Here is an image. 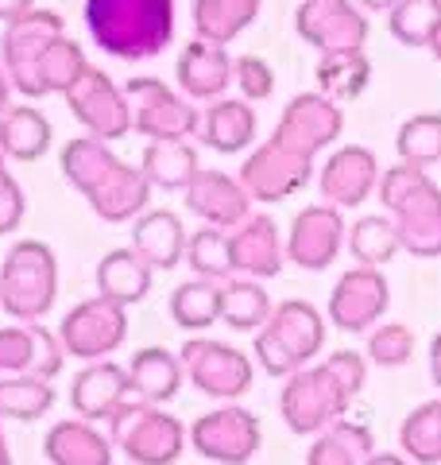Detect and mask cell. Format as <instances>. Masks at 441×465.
Here are the masks:
<instances>
[{
  "instance_id": "obj_20",
  "label": "cell",
  "mask_w": 441,
  "mask_h": 465,
  "mask_svg": "<svg viewBox=\"0 0 441 465\" xmlns=\"http://www.w3.org/2000/svg\"><path fill=\"white\" fill-rule=\"evenodd\" d=\"M186 206L194 217H201L205 225H217V229H237L248 213H252V198L240 186L237 174H225V171H198L194 183L186 186Z\"/></svg>"
},
{
  "instance_id": "obj_41",
  "label": "cell",
  "mask_w": 441,
  "mask_h": 465,
  "mask_svg": "<svg viewBox=\"0 0 441 465\" xmlns=\"http://www.w3.org/2000/svg\"><path fill=\"white\" fill-rule=\"evenodd\" d=\"M395 152L403 163L434 167L441 163V113H415L395 133Z\"/></svg>"
},
{
  "instance_id": "obj_27",
  "label": "cell",
  "mask_w": 441,
  "mask_h": 465,
  "mask_svg": "<svg viewBox=\"0 0 441 465\" xmlns=\"http://www.w3.org/2000/svg\"><path fill=\"white\" fill-rule=\"evenodd\" d=\"M201 140L205 148L220 155H237L252 148L256 140V109L244 97H217L201 113Z\"/></svg>"
},
{
  "instance_id": "obj_38",
  "label": "cell",
  "mask_w": 441,
  "mask_h": 465,
  "mask_svg": "<svg viewBox=\"0 0 441 465\" xmlns=\"http://www.w3.org/2000/svg\"><path fill=\"white\" fill-rule=\"evenodd\" d=\"M348 252L360 268H384L387 260L403 252L395 222L387 213H364L360 222L348 225Z\"/></svg>"
},
{
  "instance_id": "obj_8",
  "label": "cell",
  "mask_w": 441,
  "mask_h": 465,
  "mask_svg": "<svg viewBox=\"0 0 441 465\" xmlns=\"http://www.w3.org/2000/svg\"><path fill=\"white\" fill-rule=\"evenodd\" d=\"M179 361H182V372L190 376V384L210 400L232 403L252 388V357L229 341L194 333V338H186V345L179 349Z\"/></svg>"
},
{
  "instance_id": "obj_47",
  "label": "cell",
  "mask_w": 441,
  "mask_h": 465,
  "mask_svg": "<svg viewBox=\"0 0 441 465\" xmlns=\"http://www.w3.org/2000/svg\"><path fill=\"white\" fill-rule=\"evenodd\" d=\"M32 365V322L0 326V372H27Z\"/></svg>"
},
{
  "instance_id": "obj_4",
  "label": "cell",
  "mask_w": 441,
  "mask_h": 465,
  "mask_svg": "<svg viewBox=\"0 0 441 465\" xmlns=\"http://www.w3.org/2000/svg\"><path fill=\"white\" fill-rule=\"evenodd\" d=\"M109 439L132 465H174L186 450V427L167 407L128 396L109 415Z\"/></svg>"
},
{
  "instance_id": "obj_19",
  "label": "cell",
  "mask_w": 441,
  "mask_h": 465,
  "mask_svg": "<svg viewBox=\"0 0 441 465\" xmlns=\"http://www.w3.org/2000/svg\"><path fill=\"white\" fill-rule=\"evenodd\" d=\"M229 252H232V275L275 280L283 272L287 244H283V232H279L275 217L248 213L237 229H229Z\"/></svg>"
},
{
  "instance_id": "obj_53",
  "label": "cell",
  "mask_w": 441,
  "mask_h": 465,
  "mask_svg": "<svg viewBox=\"0 0 441 465\" xmlns=\"http://www.w3.org/2000/svg\"><path fill=\"white\" fill-rule=\"evenodd\" d=\"M357 5H360L364 12H391L395 0H357Z\"/></svg>"
},
{
  "instance_id": "obj_28",
  "label": "cell",
  "mask_w": 441,
  "mask_h": 465,
  "mask_svg": "<svg viewBox=\"0 0 441 465\" xmlns=\"http://www.w3.org/2000/svg\"><path fill=\"white\" fill-rule=\"evenodd\" d=\"M93 280H97V295L121 302V307H136V302L147 299V291H152L155 268L128 244V249H113L97 260Z\"/></svg>"
},
{
  "instance_id": "obj_46",
  "label": "cell",
  "mask_w": 441,
  "mask_h": 465,
  "mask_svg": "<svg viewBox=\"0 0 441 465\" xmlns=\"http://www.w3.org/2000/svg\"><path fill=\"white\" fill-rule=\"evenodd\" d=\"M24 213H27L24 186L12 179L8 159H5V152H0V237H5V232H16L24 225Z\"/></svg>"
},
{
  "instance_id": "obj_34",
  "label": "cell",
  "mask_w": 441,
  "mask_h": 465,
  "mask_svg": "<svg viewBox=\"0 0 441 465\" xmlns=\"http://www.w3.org/2000/svg\"><path fill=\"white\" fill-rule=\"evenodd\" d=\"M318 94L329 101H357L368 85H372V58L364 51H345V54H321L318 58Z\"/></svg>"
},
{
  "instance_id": "obj_5",
  "label": "cell",
  "mask_w": 441,
  "mask_h": 465,
  "mask_svg": "<svg viewBox=\"0 0 441 465\" xmlns=\"http://www.w3.org/2000/svg\"><path fill=\"white\" fill-rule=\"evenodd\" d=\"M352 400L357 396H352V391L333 376V369L321 361V365H306V369L287 376L283 391H279V415H283V423L294 434L314 439L318 430H326L329 423L348 415Z\"/></svg>"
},
{
  "instance_id": "obj_14",
  "label": "cell",
  "mask_w": 441,
  "mask_h": 465,
  "mask_svg": "<svg viewBox=\"0 0 441 465\" xmlns=\"http://www.w3.org/2000/svg\"><path fill=\"white\" fill-rule=\"evenodd\" d=\"M391 307V283L384 268H348L329 291V322L341 333H368Z\"/></svg>"
},
{
  "instance_id": "obj_12",
  "label": "cell",
  "mask_w": 441,
  "mask_h": 465,
  "mask_svg": "<svg viewBox=\"0 0 441 465\" xmlns=\"http://www.w3.org/2000/svg\"><path fill=\"white\" fill-rule=\"evenodd\" d=\"M66 105L74 113L85 133L97 140H124L132 133V109L124 97V85H116L105 70H97L93 63L82 70V78L63 94Z\"/></svg>"
},
{
  "instance_id": "obj_30",
  "label": "cell",
  "mask_w": 441,
  "mask_h": 465,
  "mask_svg": "<svg viewBox=\"0 0 441 465\" xmlns=\"http://www.w3.org/2000/svg\"><path fill=\"white\" fill-rule=\"evenodd\" d=\"M372 454H376V442L368 423L345 415L314 434L310 450H306V465H364Z\"/></svg>"
},
{
  "instance_id": "obj_24",
  "label": "cell",
  "mask_w": 441,
  "mask_h": 465,
  "mask_svg": "<svg viewBox=\"0 0 441 465\" xmlns=\"http://www.w3.org/2000/svg\"><path fill=\"white\" fill-rule=\"evenodd\" d=\"M186 225L174 210H143L132 222V249H136L155 272H171L186 256Z\"/></svg>"
},
{
  "instance_id": "obj_16",
  "label": "cell",
  "mask_w": 441,
  "mask_h": 465,
  "mask_svg": "<svg viewBox=\"0 0 441 465\" xmlns=\"http://www.w3.org/2000/svg\"><path fill=\"white\" fill-rule=\"evenodd\" d=\"M237 179L252 202L275 206V202H283V198H294L314 179V159L287 152V148H279V143L268 140V143H260V148H252V155L240 163Z\"/></svg>"
},
{
  "instance_id": "obj_29",
  "label": "cell",
  "mask_w": 441,
  "mask_h": 465,
  "mask_svg": "<svg viewBox=\"0 0 441 465\" xmlns=\"http://www.w3.org/2000/svg\"><path fill=\"white\" fill-rule=\"evenodd\" d=\"M263 0H194V39L229 47L260 20Z\"/></svg>"
},
{
  "instance_id": "obj_52",
  "label": "cell",
  "mask_w": 441,
  "mask_h": 465,
  "mask_svg": "<svg viewBox=\"0 0 441 465\" xmlns=\"http://www.w3.org/2000/svg\"><path fill=\"white\" fill-rule=\"evenodd\" d=\"M364 465H415V461H407L403 454H391V450H384V454H372Z\"/></svg>"
},
{
  "instance_id": "obj_1",
  "label": "cell",
  "mask_w": 441,
  "mask_h": 465,
  "mask_svg": "<svg viewBox=\"0 0 441 465\" xmlns=\"http://www.w3.org/2000/svg\"><path fill=\"white\" fill-rule=\"evenodd\" d=\"M85 32L121 63L159 58L174 43V0H85Z\"/></svg>"
},
{
  "instance_id": "obj_40",
  "label": "cell",
  "mask_w": 441,
  "mask_h": 465,
  "mask_svg": "<svg viewBox=\"0 0 441 465\" xmlns=\"http://www.w3.org/2000/svg\"><path fill=\"white\" fill-rule=\"evenodd\" d=\"M186 264L201 280H217L225 283L232 275V252H229V229H217V225H201L186 237Z\"/></svg>"
},
{
  "instance_id": "obj_44",
  "label": "cell",
  "mask_w": 441,
  "mask_h": 465,
  "mask_svg": "<svg viewBox=\"0 0 441 465\" xmlns=\"http://www.w3.org/2000/svg\"><path fill=\"white\" fill-rule=\"evenodd\" d=\"M232 82L240 85V97L244 101H268L275 94V70L268 58H260V54H240V58H232Z\"/></svg>"
},
{
  "instance_id": "obj_23",
  "label": "cell",
  "mask_w": 441,
  "mask_h": 465,
  "mask_svg": "<svg viewBox=\"0 0 441 465\" xmlns=\"http://www.w3.org/2000/svg\"><path fill=\"white\" fill-rule=\"evenodd\" d=\"M132 396L128 369L116 365L113 357L105 361H85L82 372L70 381V407L78 419H109L116 407Z\"/></svg>"
},
{
  "instance_id": "obj_2",
  "label": "cell",
  "mask_w": 441,
  "mask_h": 465,
  "mask_svg": "<svg viewBox=\"0 0 441 465\" xmlns=\"http://www.w3.org/2000/svg\"><path fill=\"white\" fill-rule=\"evenodd\" d=\"M379 202L395 222L403 252L418 260L441 256V186L418 163H395L379 174Z\"/></svg>"
},
{
  "instance_id": "obj_37",
  "label": "cell",
  "mask_w": 441,
  "mask_h": 465,
  "mask_svg": "<svg viewBox=\"0 0 441 465\" xmlns=\"http://www.w3.org/2000/svg\"><path fill=\"white\" fill-rule=\"evenodd\" d=\"M171 318L174 326H182L186 333H201L213 322H220V283L217 280H186L171 291Z\"/></svg>"
},
{
  "instance_id": "obj_49",
  "label": "cell",
  "mask_w": 441,
  "mask_h": 465,
  "mask_svg": "<svg viewBox=\"0 0 441 465\" xmlns=\"http://www.w3.org/2000/svg\"><path fill=\"white\" fill-rule=\"evenodd\" d=\"M35 0H0V24H12L16 16H24V12H32Z\"/></svg>"
},
{
  "instance_id": "obj_3",
  "label": "cell",
  "mask_w": 441,
  "mask_h": 465,
  "mask_svg": "<svg viewBox=\"0 0 441 465\" xmlns=\"http://www.w3.org/2000/svg\"><path fill=\"white\" fill-rule=\"evenodd\" d=\"M58 299V256L47 241L24 237L0 264V307L16 322H39Z\"/></svg>"
},
{
  "instance_id": "obj_32",
  "label": "cell",
  "mask_w": 441,
  "mask_h": 465,
  "mask_svg": "<svg viewBox=\"0 0 441 465\" xmlns=\"http://www.w3.org/2000/svg\"><path fill=\"white\" fill-rule=\"evenodd\" d=\"M140 171L147 174V183L155 191H186L194 183V174L201 171V163L190 140H147Z\"/></svg>"
},
{
  "instance_id": "obj_7",
  "label": "cell",
  "mask_w": 441,
  "mask_h": 465,
  "mask_svg": "<svg viewBox=\"0 0 441 465\" xmlns=\"http://www.w3.org/2000/svg\"><path fill=\"white\" fill-rule=\"evenodd\" d=\"M186 442L198 458L217 465H248L263 446L260 419L240 403H220L213 411L198 415L186 430Z\"/></svg>"
},
{
  "instance_id": "obj_11",
  "label": "cell",
  "mask_w": 441,
  "mask_h": 465,
  "mask_svg": "<svg viewBox=\"0 0 441 465\" xmlns=\"http://www.w3.org/2000/svg\"><path fill=\"white\" fill-rule=\"evenodd\" d=\"M63 35H66L63 16H58L54 8H39V5L32 12H24V16H16L12 24H5V35H0V63H5L8 78H12V90L32 101L39 58Z\"/></svg>"
},
{
  "instance_id": "obj_17",
  "label": "cell",
  "mask_w": 441,
  "mask_h": 465,
  "mask_svg": "<svg viewBox=\"0 0 441 465\" xmlns=\"http://www.w3.org/2000/svg\"><path fill=\"white\" fill-rule=\"evenodd\" d=\"M379 174L384 167H379L376 152H368L364 143H345L326 159L318 174V191L337 210H357L379 191Z\"/></svg>"
},
{
  "instance_id": "obj_13",
  "label": "cell",
  "mask_w": 441,
  "mask_h": 465,
  "mask_svg": "<svg viewBox=\"0 0 441 465\" xmlns=\"http://www.w3.org/2000/svg\"><path fill=\"white\" fill-rule=\"evenodd\" d=\"M294 32L318 54L364 51L368 16L357 0H302L294 8Z\"/></svg>"
},
{
  "instance_id": "obj_36",
  "label": "cell",
  "mask_w": 441,
  "mask_h": 465,
  "mask_svg": "<svg viewBox=\"0 0 441 465\" xmlns=\"http://www.w3.org/2000/svg\"><path fill=\"white\" fill-rule=\"evenodd\" d=\"M399 450L415 465L441 461V396L422 400L415 411H407V419L399 423Z\"/></svg>"
},
{
  "instance_id": "obj_25",
  "label": "cell",
  "mask_w": 441,
  "mask_h": 465,
  "mask_svg": "<svg viewBox=\"0 0 441 465\" xmlns=\"http://www.w3.org/2000/svg\"><path fill=\"white\" fill-rule=\"evenodd\" d=\"M43 454L51 465H113V439L90 419H58L43 434Z\"/></svg>"
},
{
  "instance_id": "obj_22",
  "label": "cell",
  "mask_w": 441,
  "mask_h": 465,
  "mask_svg": "<svg viewBox=\"0 0 441 465\" xmlns=\"http://www.w3.org/2000/svg\"><path fill=\"white\" fill-rule=\"evenodd\" d=\"M260 330H268L271 338L287 349V357L299 369H306L321 349H326V318H321V311L314 307V302H306V299L275 302L268 326H260Z\"/></svg>"
},
{
  "instance_id": "obj_31",
  "label": "cell",
  "mask_w": 441,
  "mask_h": 465,
  "mask_svg": "<svg viewBox=\"0 0 441 465\" xmlns=\"http://www.w3.org/2000/svg\"><path fill=\"white\" fill-rule=\"evenodd\" d=\"M51 140H54L51 121L35 105H12L0 116V152H5V159L35 163V159L51 152Z\"/></svg>"
},
{
  "instance_id": "obj_21",
  "label": "cell",
  "mask_w": 441,
  "mask_h": 465,
  "mask_svg": "<svg viewBox=\"0 0 441 465\" xmlns=\"http://www.w3.org/2000/svg\"><path fill=\"white\" fill-rule=\"evenodd\" d=\"M174 82L190 101H217L225 97V90L232 85V54L229 47H217V43L205 39H190L179 51V63H174Z\"/></svg>"
},
{
  "instance_id": "obj_35",
  "label": "cell",
  "mask_w": 441,
  "mask_h": 465,
  "mask_svg": "<svg viewBox=\"0 0 441 465\" xmlns=\"http://www.w3.org/2000/svg\"><path fill=\"white\" fill-rule=\"evenodd\" d=\"M51 381L27 372H0V419H16V423H35V419L51 415L54 407Z\"/></svg>"
},
{
  "instance_id": "obj_18",
  "label": "cell",
  "mask_w": 441,
  "mask_h": 465,
  "mask_svg": "<svg viewBox=\"0 0 441 465\" xmlns=\"http://www.w3.org/2000/svg\"><path fill=\"white\" fill-rule=\"evenodd\" d=\"M152 191L155 186L147 183V174L140 167H132L128 159L116 155L113 167L101 174L82 198L90 202V210L101 217V222L121 225V222H136L143 210H152Z\"/></svg>"
},
{
  "instance_id": "obj_33",
  "label": "cell",
  "mask_w": 441,
  "mask_h": 465,
  "mask_svg": "<svg viewBox=\"0 0 441 465\" xmlns=\"http://www.w3.org/2000/svg\"><path fill=\"white\" fill-rule=\"evenodd\" d=\"M275 302L268 295L263 280H248V275H229L220 283V322L237 333H256L268 326Z\"/></svg>"
},
{
  "instance_id": "obj_15",
  "label": "cell",
  "mask_w": 441,
  "mask_h": 465,
  "mask_svg": "<svg viewBox=\"0 0 441 465\" xmlns=\"http://www.w3.org/2000/svg\"><path fill=\"white\" fill-rule=\"evenodd\" d=\"M345 210L329 206V202H314L294 213L287 229V264L302 272H326L337 264V256L345 249Z\"/></svg>"
},
{
  "instance_id": "obj_51",
  "label": "cell",
  "mask_w": 441,
  "mask_h": 465,
  "mask_svg": "<svg viewBox=\"0 0 441 465\" xmlns=\"http://www.w3.org/2000/svg\"><path fill=\"white\" fill-rule=\"evenodd\" d=\"M12 78H8V70H5V63H0V116H5L8 109H12Z\"/></svg>"
},
{
  "instance_id": "obj_45",
  "label": "cell",
  "mask_w": 441,
  "mask_h": 465,
  "mask_svg": "<svg viewBox=\"0 0 441 465\" xmlns=\"http://www.w3.org/2000/svg\"><path fill=\"white\" fill-rule=\"evenodd\" d=\"M66 365V349L58 341V333L32 322V365H27V376H39V381H54Z\"/></svg>"
},
{
  "instance_id": "obj_54",
  "label": "cell",
  "mask_w": 441,
  "mask_h": 465,
  "mask_svg": "<svg viewBox=\"0 0 441 465\" xmlns=\"http://www.w3.org/2000/svg\"><path fill=\"white\" fill-rule=\"evenodd\" d=\"M0 465H16V461H12V450H8V439H5V427H0Z\"/></svg>"
},
{
  "instance_id": "obj_26",
  "label": "cell",
  "mask_w": 441,
  "mask_h": 465,
  "mask_svg": "<svg viewBox=\"0 0 441 465\" xmlns=\"http://www.w3.org/2000/svg\"><path fill=\"white\" fill-rule=\"evenodd\" d=\"M124 369H128L132 396L143 400V403H159V407L179 396V388L186 381L179 353H171V349H163V345L136 349Z\"/></svg>"
},
{
  "instance_id": "obj_6",
  "label": "cell",
  "mask_w": 441,
  "mask_h": 465,
  "mask_svg": "<svg viewBox=\"0 0 441 465\" xmlns=\"http://www.w3.org/2000/svg\"><path fill=\"white\" fill-rule=\"evenodd\" d=\"M132 109V133L143 140H190L201 133V113L182 90L159 78H128L124 85Z\"/></svg>"
},
{
  "instance_id": "obj_50",
  "label": "cell",
  "mask_w": 441,
  "mask_h": 465,
  "mask_svg": "<svg viewBox=\"0 0 441 465\" xmlns=\"http://www.w3.org/2000/svg\"><path fill=\"white\" fill-rule=\"evenodd\" d=\"M430 381L434 388H441V333H434L430 341Z\"/></svg>"
},
{
  "instance_id": "obj_39",
  "label": "cell",
  "mask_w": 441,
  "mask_h": 465,
  "mask_svg": "<svg viewBox=\"0 0 441 465\" xmlns=\"http://www.w3.org/2000/svg\"><path fill=\"white\" fill-rule=\"evenodd\" d=\"M85 66H90V58H85V51L70 35L54 39L51 47L43 51L39 66H35V94H32V101L51 97V94H66L70 85L82 78Z\"/></svg>"
},
{
  "instance_id": "obj_42",
  "label": "cell",
  "mask_w": 441,
  "mask_h": 465,
  "mask_svg": "<svg viewBox=\"0 0 441 465\" xmlns=\"http://www.w3.org/2000/svg\"><path fill=\"white\" fill-rule=\"evenodd\" d=\"M441 24V0H395L387 12V32L403 47H430V39Z\"/></svg>"
},
{
  "instance_id": "obj_48",
  "label": "cell",
  "mask_w": 441,
  "mask_h": 465,
  "mask_svg": "<svg viewBox=\"0 0 441 465\" xmlns=\"http://www.w3.org/2000/svg\"><path fill=\"white\" fill-rule=\"evenodd\" d=\"M252 357L260 361V369L268 376H279V381H287L290 372H299V365L287 357V349L279 345L268 330H256V341H252Z\"/></svg>"
},
{
  "instance_id": "obj_9",
  "label": "cell",
  "mask_w": 441,
  "mask_h": 465,
  "mask_svg": "<svg viewBox=\"0 0 441 465\" xmlns=\"http://www.w3.org/2000/svg\"><path fill=\"white\" fill-rule=\"evenodd\" d=\"M54 333L63 341L66 357H78L82 365L85 361H105L128 338V307H121V302H113L105 295L82 299L78 307L66 311V318L58 322Z\"/></svg>"
},
{
  "instance_id": "obj_55",
  "label": "cell",
  "mask_w": 441,
  "mask_h": 465,
  "mask_svg": "<svg viewBox=\"0 0 441 465\" xmlns=\"http://www.w3.org/2000/svg\"><path fill=\"white\" fill-rule=\"evenodd\" d=\"M426 51H434V58L441 63V24H437V32H434V39H430V47H426Z\"/></svg>"
},
{
  "instance_id": "obj_43",
  "label": "cell",
  "mask_w": 441,
  "mask_h": 465,
  "mask_svg": "<svg viewBox=\"0 0 441 465\" xmlns=\"http://www.w3.org/2000/svg\"><path fill=\"white\" fill-rule=\"evenodd\" d=\"M364 357L372 361L376 369L410 365V357H415V330H410L407 322H384V326L368 330Z\"/></svg>"
},
{
  "instance_id": "obj_10",
  "label": "cell",
  "mask_w": 441,
  "mask_h": 465,
  "mask_svg": "<svg viewBox=\"0 0 441 465\" xmlns=\"http://www.w3.org/2000/svg\"><path fill=\"white\" fill-rule=\"evenodd\" d=\"M341 133H345V109L337 101H329L326 94L306 90L287 101V109L271 133V143L314 159L318 152L333 148L341 140Z\"/></svg>"
}]
</instances>
